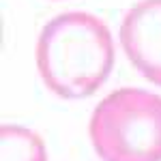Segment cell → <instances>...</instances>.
I'll return each instance as SVG.
<instances>
[{"label":"cell","instance_id":"cell-4","mask_svg":"<svg viewBox=\"0 0 161 161\" xmlns=\"http://www.w3.org/2000/svg\"><path fill=\"white\" fill-rule=\"evenodd\" d=\"M0 161H47L43 140L24 127H0Z\"/></svg>","mask_w":161,"mask_h":161},{"label":"cell","instance_id":"cell-2","mask_svg":"<svg viewBox=\"0 0 161 161\" xmlns=\"http://www.w3.org/2000/svg\"><path fill=\"white\" fill-rule=\"evenodd\" d=\"M88 133L101 161H161V97L118 88L95 108Z\"/></svg>","mask_w":161,"mask_h":161},{"label":"cell","instance_id":"cell-1","mask_svg":"<svg viewBox=\"0 0 161 161\" xmlns=\"http://www.w3.org/2000/svg\"><path fill=\"white\" fill-rule=\"evenodd\" d=\"M108 26L84 11L56 15L37 39V69L43 84L60 99H86L114 69Z\"/></svg>","mask_w":161,"mask_h":161},{"label":"cell","instance_id":"cell-3","mask_svg":"<svg viewBox=\"0 0 161 161\" xmlns=\"http://www.w3.org/2000/svg\"><path fill=\"white\" fill-rule=\"evenodd\" d=\"M120 45L137 71L161 86V0H140L125 13Z\"/></svg>","mask_w":161,"mask_h":161}]
</instances>
